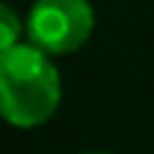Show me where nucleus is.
<instances>
[{"label": "nucleus", "instance_id": "nucleus-2", "mask_svg": "<svg viewBox=\"0 0 154 154\" xmlns=\"http://www.w3.org/2000/svg\"><path fill=\"white\" fill-rule=\"evenodd\" d=\"M95 30V11L87 0H38L27 16L30 43L49 54L79 51Z\"/></svg>", "mask_w": 154, "mask_h": 154}, {"label": "nucleus", "instance_id": "nucleus-3", "mask_svg": "<svg viewBox=\"0 0 154 154\" xmlns=\"http://www.w3.org/2000/svg\"><path fill=\"white\" fill-rule=\"evenodd\" d=\"M19 35H22V22L16 16V11L5 3H0V54L11 46L19 43Z\"/></svg>", "mask_w": 154, "mask_h": 154}, {"label": "nucleus", "instance_id": "nucleus-4", "mask_svg": "<svg viewBox=\"0 0 154 154\" xmlns=\"http://www.w3.org/2000/svg\"><path fill=\"white\" fill-rule=\"evenodd\" d=\"M87 154H108V152H87Z\"/></svg>", "mask_w": 154, "mask_h": 154}, {"label": "nucleus", "instance_id": "nucleus-1", "mask_svg": "<svg viewBox=\"0 0 154 154\" xmlns=\"http://www.w3.org/2000/svg\"><path fill=\"white\" fill-rule=\"evenodd\" d=\"M62 100V79L49 51L16 43L0 54V116L22 130L46 125Z\"/></svg>", "mask_w": 154, "mask_h": 154}]
</instances>
